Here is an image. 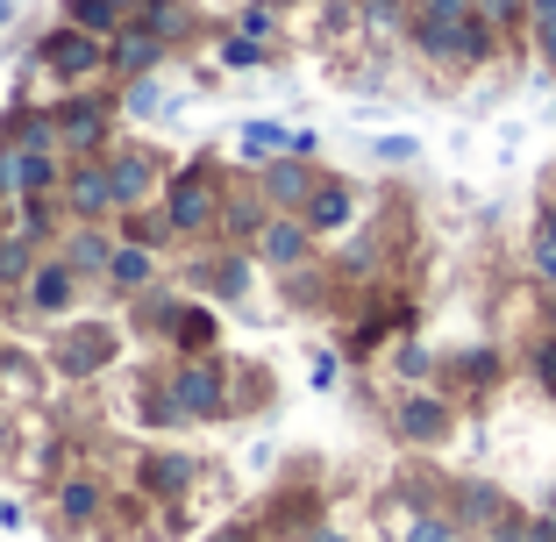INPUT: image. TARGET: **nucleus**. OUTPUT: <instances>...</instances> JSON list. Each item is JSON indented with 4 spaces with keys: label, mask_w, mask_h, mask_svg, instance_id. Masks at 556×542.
Returning <instances> with one entry per match:
<instances>
[{
    "label": "nucleus",
    "mask_w": 556,
    "mask_h": 542,
    "mask_svg": "<svg viewBox=\"0 0 556 542\" xmlns=\"http://www.w3.org/2000/svg\"><path fill=\"white\" fill-rule=\"evenodd\" d=\"M36 272V243L29 236H0V286H29Z\"/></svg>",
    "instance_id": "obj_19"
},
{
    "label": "nucleus",
    "mask_w": 556,
    "mask_h": 542,
    "mask_svg": "<svg viewBox=\"0 0 556 542\" xmlns=\"http://www.w3.org/2000/svg\"><path fill=\"white\" fill-rule=\"evenodd\" d=\"M271 58V43H257V36H222V65H264Z\"/></svg>",
    "instance_id": "obj_26"
},
{
    "label": "nucleus",
    "mask_w": 556,
    "mask_h": 542,
    "mask_svg": "<svg viewBox=\"0 0 556 542\" xmlns=\"http://www.w3.org/2000/svg\"><path fill=\"white\" fill-rule=\"evenodd\" d=\"M100 172H108V193H115V214H136L157 186V157L150 150H100Z\"/></svg>",
    "instance_id": "obj_6"
},
{
    "label": "nucleus",
    "mask_w": 556,
    "mask_h": 542,
    "mask_svg": "<svg viewBox=\"0 0 556 542\" xmlns=\"http://www.w3.org/2000/svg\"><path fill=\"white\" fill-rule=\"evenodd\" d=\"M200 286L207 293H222V300H236L250 286V264H236V257H222V264H200Z\"/></svg>",
    "instance_id": "obj_22"
},
{
    "label": "nucleus",
    "mask_w": 556,
    "mask_h": 542,
    "mask_svg": "<svg viewBox=\"0 0 556 542\" xmlns=\"http://www.w3.org/2000/svg\"><path fill=\"white\" fill-rule=\"evenodd\" d=\"M164 50H172V43H164V36H150L143 22H122V29L108 36V72H122V79H143Z\"/></svg>",
    "instance_id": "obj_7"
},
{
    "label": "nucleus",
    "mask_w": 556,
    "mask_h": 542,
    "mask_svg": "<svg viewBox=\"0 0 556 542\" xmlns=\"http://www.w3.org/2000/svg\"><path fill=\"white\" fill-rule=\"evenodd\" d=\"M243 150H250V157H264V165H271V157H293V129H278V122H250Z\"/></svg>",
    "instance_id": "obj_20"
},
{
    "label": "nucleus",
    "mask_w": 556,
    "mask_h": 542,
    "mask_svg": "<svg viewBox=\"0 0 556 542\" xmlns=\"http://www.w3.org/2000/svg\"><path fill=\"white\" fill-rule=\"evenodd\" d=\"M8 22H15V0H0V29H8Z\"/></svg>",
    "instance_id": "obj_38"
},
{
    "label": "nucleus",
    "mask_w": 556,
    "mask_h": 542,
    "mask_svg": "<svg viewBox=\"0 0 556 542\" xmlns=\"http://www.w3.org/2000/svg\"><path fill=\"white\" fill-rule=\"evenodd\" d=\"M150 279H157L150 243H115V257H108V286H115V293H143Z\"/></svg>",
    "instance_id": "obj_15"
},
{
    "label": "nucleus",
    "mask_w": 556,
    "mask_h": 542,
    "mask_svg": "<svg viewBox=\"0 0 556 542\" xmlns=\"http://www.w3.org/2000/svg\"><path fill=\"white\" fill-rule=\"evenodd\" d=\"M278 8H286V0H278Z\"/></svg>",
    "instance_id": "obj_43"
},
{
    "label": "nucleus",
    "mask_w": 556,
    "mask_h": 542,
    "mask_svg": "<svg viewBox=\"0 0 556 542\" xmlns=\"http://www.w3.org/2000/svg\"><path fill=\"white\" fill-rule=\"evenodd\" d=\"M36 58L50 65V79H65V86H79V79H93V72H108V36H86V29H50L43 43H36Z\"/></svg>",
    "instance_id": "obj_2"
},
{
    "label": "nucleus",
    "mask_w": 556,
    "mask_h": 542,
    "mask_svg": "<svg viewBox=\"0 0 556 542\" xmlns=\"http://www.w3.org/2000/svg\"><path fill=\"white\" fill-rule=\"evenodd\" d=\"M108 329H65V336H50V357H58V371H72V378H86V371H100L108 364Z\"/></svg>",
    "instance_id": "obj_12"
},
{
    "label": "nucleus",
    "mask_w": 556,
    "mask_h": 542,
    "mask_svg": "<svg viewBox=\"0 0 556 542\" xmlns=\"http://www.w3.org/2000/svg\"><path fill=\"white\" fill-rule=\"evenodd\" d=\"M50 122H58V143H72L79 157H100V150H108V129H115V100H100V93H72Z\"/></svg>",
    "instance_id": "obj_3"
},
{
    "label": "nucleus",
    "mask_w": 556,
    "mask_h": 542,
    "mask_svg": "<svg viewBox=\"0 0 556 542\" xmlns=\"http://www.w3.org/2000/svg\"><path fill=\"white\" fill-rule=\"evenodd\" d=\"M65 200L79 222H108L115 214V193H108V172H100V157H86L79 172H65Z\"/></svg>",
    "instance_id": "obj_11"
},
{
    "label": "nucleus",
    "mask_w": 556,
    "mask_h": 542,
    "mask_svg": "<svg viewBox=\"0 0 556 542\" xmlns=\"http://www.w3.org/2000/svg\"><path fill=\"white\" fill-rule=\"evenodd\" d=\"M535 236H556V200H549V207H542V229Z\"/></svg>",
    "instance_id": "obj_36"
},
{
    "label": "nucleus",
    "mask_w": 556,
    "mask_h": 542,
    "mask_svg": "<svg viewBox=\"0 0 556 542\" xmlns=\"http://www.w3.org/2000/svg\"><path fill=\"white\" fill-rule=\"evenodd\" d=\"M108 257H115V236L100 229V222H86V229L65 236V264L79 279H108Z\"/></svg>",
    "instance_id": "obj_14"
},
{
    "label": "nucleus",
    "mask_w": 556,
    "mask_h": 542,
    "mask_svg": "<svg viewBox=\"0 0 556 542\" xmlns=\"http://www.w3.org/2000/svg\"><path fill=\"white\" fill-rule=\"evenodd\" d=\"M457 514H464V521H471V528H478V521H485V528H492V521H500V514H507V500L492 493V486H464V500H457Z\"/></svg>",
    "instance_id": "obj_23"
},
{
    "label": "nucleus",
    "mask_w": 556,
    "mask_h": 542,
    "mask_svg": "<svg viewBox=\"0 0 556 542\" xmlns=\"http://www.w3.org/2000/svg\"><path fill=\"white\" fill-rule=\"evenodd\" d=\"M314 186L321 179H314L307 157H271V165H264V200H271L278 214H300L314 200Z\"/></svg>",
    "instance_id": "obj_8"
},
{
    "label": "nucleus",
    "mask_w": 556,
    "mask_h": 542,
    "mask_svg": "<svg viewBox=\"0 0 556 542\" xmlns=\"http://www.w3.org/2000/svg\"><path fill=\"white\" fill-rule=\"evenodd\" d=\"M65 22L86 29V36H115L122 22H129V8H122V0H65Z\"/></svg>",
    "instance_id": "obj_17"
},
{
    "label": "nucleus",
    "mask_w": 556,
    "mask_h": 542,
    "mask_svg": "<svg viewBox=\"0 0 556 542\" xmlns=\"http://www.w3.org/2000/svg\"><path fill=\"white\" fill-rule=\"evenodd\" d=\"M528 22H535V29H542V22H556V0H528Z\"/></svg>",
    "instance_id": "obj_32"
},
{
    "label": "nucleus",
    "mask_w": 556,
    "mask_h": 542,
    "mask_svg": "<svg viewBox=\"0 0 556 542\" xmlns=\"http://www.w3.org/2000/svg\"><path fill=\"white\" fill-rule=\"evenodd\" d=\"M535 272L556 286V236H535Z\"/></svg>",
    "instance_id": "obj_31"
},
{
    "label": "nucleus",
    "mask_w": 556,
    "mask_h": 542,
    "mask_svg": "<svg viewBox=\"0 0 556 542\" xmlns=\"http://www.w3.org/2000/svg\"><path fill=\"white\" fill-rule=\"evenodd\" d=\"M407 542H457V521H414Z\"/></svg>",
    "instance_id": "obj_28"
},
{
    "label": "nucleus",
    "mask_w": 556,
    "mask_h": 542,
    "mask_svg": "<svg viewBox=\"0 0 556 542\" xmlns=\"http://www.w3.org/2000/svg\"><path fill=\"white\" fill-rule=\"evenodd\" d=\"M307 250H314V229L300 222V214H264V229L250 236V257H264L271 272H300L307 264Z\"/></svg>",
    "instance_id": "obj_5"
},
{
    "label": "nucleus",
    "mask_w": 556,
    "mask_h": 542,
    "mask_svg": "<svg viewBox=\"0 0 556 542\" xmlns=\"http://www.w3.org/2000/svg\"><path fill=\"white\" fill-rule=\"evenodd\" d=\"M143 478H150V493H186L193 464H186V457H150V464H143Z\"/></svg>",
    "instance_id": "obj_25"
},
{
    "label": "nucleus",
    "mask_w": 556,
    "mask_h": 542,
    "mask_svg": "<svg viewBox=\"0 0 556 542\" xmlns=\"http://www.w3.org/2000/svg\"><path fill=\"white\" fill-rule=\"evenodd\" d=\"M164 336H172V343H186V350H207L214 343V314L179 300V314H172V329H164Z\"/></svg>",
    "instance_id": "obj_18"
},
{
    "label": "nucleus",
    "mask_w": 556,
    "mask_h": 542,
    "mask_svg": "<svg viewBox=\"0 0 556 542\" xmlns=\"http://www.w3.org/2000/svg\"><path fill=\"white\" fill-rule=\"evenodd\" d=\"M0 371H8V357H0Z\"/></svg>",
    "instance_id": "obj_42"
},
{
    "label": "nucleus",
    "mask_w": 556,
    "mask_h": 542,
    "mask_svg": "<svg viewBox=\"0 0 556 542\" xmlns=\"http://www.w3.org/2000/svg\"><path fill=\"white\" fill-rule=\"evenodd\" d=\"M464 378H471V386H492V378H500V357H492V350H471V357H464Z\"/></svg>",
    "instance_id": "obj_27"
},
{
    "label": "nucleus",
    "mask_w": 556,
    "mask_h": 542,
    "mask_svg": "<svg viewBox=\"0 0 556 542\" xmlns=\"http://www.w3.org/2000/svg\"><path fill=\"white\" fill-rule=\"evenodd\" d=\"M314 542H343V535H328V528H321V535H314Z\"/></svg>",
    "instance_id": "obj_39"
},
{
    "label": "nucleus",
    "mask_w": 556,
    "mask_h": 542,
    "mask_svg": "<svg viewBox=\"0 0 556 542\" xmlns=\"http://www.w3.org/2000/svg\"><path fill=\"white\" fill-rule=\"evenodd\" d=\"M0 450H8V421H0Z\"/></svg>",
    "instance_id": "obj_40"
},
{
    "label": "nucleus",
    "mask_w": 556,
    "mask_h": 542,
    "mask_svg": "<svg viewBox=\"0 0 556 542\" xmlns=\"http://www.w3.org/2000/svg\"><path fill=\"white\" fill-rule=\"evenodd\" d=\"M222 222V193H214V172L207 165H186L164 193V229L172 236H207Z\"/></svg>",
    "instance_id": "obj_1"
},
{
    "label": "nucleus",
    "mask_w": 556,
    "mask_h": 542,
    "mask_svg": "<svg viewBox=\"0 0 556 542\" xmlns=\"http://www.w3.org/2000/svg\"><path fill=\"white\" fill-rule=\"evenodd\" d=\"M350 214H357V193H350L343 179H321V186H314V200L300 207V222H307L314 236H328V229H343Z\"/></svg>",
    "instance_id": "obj_13"
},
{
    "label": "nucleus",
    "mask_w": 556,
    "mask_h": 542,
    "mask_svg": "<svg viewBox=\"0 0 556 542\" xmlns=\"http://www.w3.org/2000/svg\"><path fill=\"white\" fill-rule=\"evenodd\" d=\"M535 378L556 393V336H542V343H535Z\"/></svg>",
    "instance_id": "obj_29"
},
{
    "label": "nucleus",
    "mask_w": 556,
    "mask_h": 542,
    "mask_svg": "<svg viewBox=\"0 0 556 542\" xmlns=\"http://www.w3.org/2000/svg\"><path fill=\"white\" fill-rule=\"evenodd\" d=\"M528 542H556V521H528Z\"/></svg>",
    "instance_id": "obj_34"
},
{
    "label": "nucleus",
    "mask_w": 556,
    "mask_h": 542,
    "mask_svg": "<svg viewBox=\"0 0 556 542\" xmlns=\"http://www.w3.org/2000/svg\"><path fill=\"white\" fill-rule=\"evenodd\" d=\"M236 36H257V43H278V0H250L236 15Z\"/></svg>",
    "instance_id": "obj_24"
},
{
    "label": "nucleus",
    "mask_w": 556,
    "mask_h": 542,
    "mask_svg": "<svg viewBox=\"0 0 556 542\" xmlns=\"http://www.w3.org/2000/svg\"><path fill=\"white\" fill-rule=\"evenodd\" d=\"M72 300H79V272H72L65 257H43V264L29 272V307H36V314H65Z\"/></svg>",
    "instance_id": "obj_10"
},
{
    "label": "nucleus",
    "mask_w": 556,
    "mask_h": 542,
    "mask_svg": "<svg viewBox=\"0 0 556 542\" xmlns=\"http://www.w3.org/2000/svg\"><path fill=\"white\" fill-rule=\"evenodd\" d=\"M214 542H257V535H250V528H222V535H214Z\"/></svg>",
    "instance_id": "obj_35"
},
{
    "label": "nucleus",
    "mask_w": 556,
    "mask_h": 542,
    "mask_svg": "<svg viewBox=\"0 0 556 542\" xmlns=\"http://www.w3.org/2000/svg\"><path fill=\"white\" fill-rule=\"evenodd\" d=\"M172 400H179L186 421H214V414H229V371L207 364V357L179 364V371H172Z\"/></svg>",
    "instance_id": "obj_4"
},
{
    "label": "nucleus",
    "mask_w": 556,
    "mask_h": 542,
    "mask_svg": "<svg viewBox=\"0 0 556 542\" xmlns=\"http://www.w3.org/2000/svg\"><path fill=\"white\" fill-rule=\"evenodd\" d=\"M393 428L407 436V443H442V436H450V400L442 393H407L393 407Z\"/></svg>",
    "instance_id": "obj_9"
},
{
    "label": "nucleus",
    "mask_w": 556,
    "mask_h": 542,
    "mask_svg": "<svg viewBox=\"0 0 556 542\" xmlns=\"http://www.w3.org/2000/svg\"><path fill=\"white\" fill-rule=\"evenodd\" d=\"M22 521V514H15V500H0V528H15Z\"/></svg>",
    "instance_id": "obj_37"
},
{
    "label": "nucleus",
    "mask_w": 556,
    "mask_h": 542,
    "mask_svg": "<svg viewBox=\"0 0 556 542\" xmlns=\"http://www.w3.org/2000/svg\"><path fill=\"white\" fill-rule=\"evenodd\" d=\"M136 22H143L150 36H164V43H179V36L193 29V8H186V0H136Z\"/></svg>",
    "instance_id": "obj_16"
},
{
    "label": "nucleus",
    "mask_w": 556,
    "mask_h": 542,
    "mask_svg": "<svg viewBox=\"0 0 556 542\" xmlns=\"http://www.w3.org/2000/svg\"><path fill=\"white\" fill-rule=\"evenodd\" d=\"M58 514H65V521H93V514H100V486H93V478H65Z\"/></svg>",
    "instance_id": "obj_21"
},
{
    "label": "nucleus",
    "mask_w": 556,
    "mask_h": 542,
    "mask_svg": "<svg viewBox=\"0 0 556 542\" xmlns=\"http://www.w3.org/2000/svg\"><path fill=\"white\" fill-rule=\"evenodd\" d=\"M400 378H428V350H421V343L400 350Z\"/></svg>",
    "instance_id": "obj_30"
},
{
    "label": "nucleus",
    "mask_w": 556,
    "mask_h": 542,
    "mask_svg": "<svg viewBox=\"0 0 556 542\" xmlns=\"http://www.w3.org/2000/svg\"><path fill=\"white\" fill-rule=\"evenodd\" d=\"M535 36H542V58H549V72H556V22H542Z\"/></svg>",
    "instance_id": "obj_33"
},
{
    "label": "nucleus",
    "mask_w": 556,
    "mask_h": 542,
    "mask_svg": "<svg viewBox=\"0 0 556 542\" xmlns=\"http://www.w3.org/2000/svg\"><path fill=\"white\" fill-rule=\"evenodd\" d=\"M549 336H556V307H549Z\"/></svg>",
    "instance_id": "obj_41"
}]
</instances>
